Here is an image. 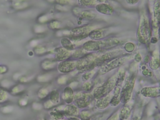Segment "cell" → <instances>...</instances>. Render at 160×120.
<instances>
[{
  "instance_id": "cell-1",
  "label": "cell",
  "mask_w": 160,
  "mask_h": 120,
  "mask_svg": "<svg viewBox=\"0 0 160 120\" xmlns=\"http://www.w3.org/2000/svg\"><path fill=\"white\" fill-rule=\"evenodd\" d=\"M119 40L116 38H109L105 40H92L86 42L82 46L83 49L87 51H102L117 46Z\"/></svg>"
},
{
  "instance_id": "cell-2",
  "label": "cell",
  "mask_w": 160,
  "mask_h": 120,
  "mask_svg": "<svg viewBox=\"0 0 160 120\" xmlns=\"http://www.w3.org/2000/svg\"><path fill=\"white\" fill-rule=\"evenodd\" d=\"M117 81V73L109 78L102 84L96 87L92 92L93 98L99 99L109 94L114 88Z\"/></svg>"
},
{
  "instance_id": "cell-3",
  "label": "cell",
  "mask_w": 160,
  "mask_h": 120,
  "mask_svg": "<svg viewBox=\"0 0 160 120\" xmlns=\"http://www.w3.org/2000/svg\"><path fill=\"white\" fill-rule=\"evenodd\" d=\"M151 36V29L148 16L146 14L141 16L140 23L137 32V37L140 42L147 44L150 40Z\"/></svg>"
},
{
  "instance_id": "cell-4",
  "label": "cell",
  "mask_w": 160,
  "mask_h": 120,
  "mask_svg": "<svg viewBox=\"0 0 160 120\" xmlns=\"http://www.w3.org/2000/svg\"><path fill=\"white\" fill-rule=\"evenodd\" d=\"M135 79L136 75L134 73H131L125 79L124 84L121 91L120 102L124 104L129 102L132 96Z\"/></svg>"
},
{
  "instance_id": "cell-5",
  "label": "cell",
  "mask_w": 160,
  "mask_h": 120,
  "mask_svg": "<svg viewBox=\"0 0 160 120\" xmlns=\"http://www.w3.org/2000/svg\"><path fill=\"white\" fill-rule=\"evenodd\" d=\"M99 54V53H92L84 56L76 62V68L82 72L92 71L95 68V59Z\"/></svg>"
},
{
  "instance_id": "cell-6",
  "label": "cell",
  "mask_w": 160,
  "mask_h": 120,
  "mask_svg": "<svg viewBox=\"0 0 160 120\" xmlns=\"http://www.w3.org/2000/svg\"><path fill=\"white\" fill-rule=\"evenodd\" d=\"M127 59V57H121V58H116L113 59H111L107 62L103 64L100 68L99 74H105L112 69H114L122 64Z\"/></svg>"
},
{
  "instance_id": "cell-7",
  "label": "cell",
  "mask_w": 160,
  "mask_h": 120,
  "mask_svg": "<svg viewBox=\"0 0 160 120\" xmlns=\"http://www.w3.org/2000/svg\"><path fill=\"white\" fill-rule=\"evenodd\" d=\"M93 99L92 94L86 92H79L74 96V100L76 106L79 108H84L88 107Z\"/></svg>"
},
{
  "instance_id": "cell-8",
  "label": "cell",
  "mask_w": 160,
  "mask_h": 120,
  "mask_svg": "<svg viewBox=\"0 0 160 120\" xmlns=\"http://www.w3.org/2000/svg\"><path fill=\"white\" fill-rule=\"evenodd\" d=\"M91 31L90 26H88L74 28L71 32V39L72 41H80L88 36Z\"/></svg>"
},
{
  "instance_id": "cell-9",
  "label": "cell",
  "mask_w": 160,
  "mask_h": 120,
  "mask_svg": "<svg viewBox=\"0 0 160 120\" xmlns=\"http://www.w3.org/2000/svg\"><path fill=\"white\" fill-rule=\"evenodd\" d=\"M152 25L156 28L160 25V0H156L153 8Z\"/></svg>"
},
{
  "instance_id": "cell-10",
  "label": "cell",
  "mask_w": 160,
  "mask_h": 120,
  "mask_svg": "<svg viewBox=\"0 0 160 120\" xmlns=\"http://www.w3.org/2000/svg\"><path fill=\"white\" fill-rule=\"evenodd\" d=\"M141 94L146 97H157L158 96H160V86L145 87L142 89Z\"/></svg>"
},
{
  "instance_id": "cell-11",
  "label": "cell",
  "mask_w": 160,
  "mask_h": 120,
  "mask_svg": "<svg viewBox=\"0 0 160 120\" xmlns=\"http://www.w3.org/2000/svg\"><path fill=\"white\" fill-rule=\"evenodd\" d=\"M95 9L98 12L105 15H112L114 12V8L108 3H98Z\"/></svg>"
},
{
  "instance_id": "cell-12",
  "label": "cell",
  "mask_w": 160,
  "mask_h": 120,
  "mask_svg": "<svg viewBox=\"0 0 160 120\" xmlns=\"http://www.w3.org/2000/svg\"><path fill=\"white\" fill-rule=\"evenodd\" d=\"M76 62L72 61H65L61 62L58 66V69L61 72H68L76 68Z\"/></svg>"
},
{
  "instance_id": "cell-13",
  "label": "cell",
  "mask_w": 160,
  "mask_h": 120,
  "mask_svg": "<svg viewBox=\"0 0 160 120\" xmlns=\"http://www.w3.org/2000/svg\"><path fill=\"white\" fill-rule=\"evenodd\" d=\"M114 89V90L113 95L112 96L109 104L112 106L115 107V106H117L120 102V94L121 91V86L116 85Z\"/></svg>"
},
{
  "instance_id": "cell-14",
  "label": "cell",
  "mask_w": 160,
  "mask_h": 120,
  "mask_svg": "<svg viewBox=\"0 0 160 120\" xmlns=\"http://www.w3.org/2000/svg\"><path fill=\"white\" fill-rule=\"evenodd\" d=\"M131 104L129 103H126L125 105L121 108L119 111V120H127L131 114Z\"/></svg>"
},
{
  "instance_id": "cell-15",
  "label": "cell",
  "mask_w": 160,
  "mask_h": 120,
  "mask_svg": "<svg viewBox=\"0 0 160 120\" xmlns=\"http://www.w3.org/2000/svg\"><path fill=\"white\" fill-rule=\"evenodd\" d=\"M111 98H112V96L109 93L106 96L102 97L99 99H97V101L96 103V107L98 108L99 109H104L107 108L110 103Z\"/></svg>"
},
{
  "instance_id": "cell-16",
  "label": "cell",
  "mask_w": 160,
  "mask_h": 120,
  "mask_svg": "<svg viewBox=\"0 0 160 120\" xmlns=\"http://www.w3.org/2000/svg\"><path fill=\"white\" fill-rule=\"evenodd\" d=\"M63 112L64 115L68 116H76L79 114V110L77 106L72 104H69L66 106L63 109Z\"/></svg>"
},
{
  "instance_id": "cell-17",
  "label": "cell",
  "mask_w": 160,
  "mask_h": 120,
  "mask_svg": "<svg viewBox=\"0 0 160 120\" xmlns=\"http://www.w3.org/2000/svg\"><path fill=\"white\" fill-rule=\"evenodd\" d=\"M88 36L91 39L97 40V39L102 38L106 35H105V32H104V29H94V30L91 31L89 32Z\"/></svg>"
},
{
  "instance_id": "cell-18",
  "label": "cell",
  "mask_w": 160,
  "mask_h": 120,
  "mask_svg": "<svg viewBox=\"0 0 160 120\" xmlns=\"http://www.w3.org/2000/svg\"><path fill=\"white\" fill-rule=\"evenodd\" d=\"M160 66V58L159 54L157 51H154L153 52L152 56L150 61V67L151 69H156Z\"/></svg>"
},
{
  "instance_id": "cell-19",
  "label": "cell",
  "mask_w": 160,
  "mask_h": 120,
  "mask_svg": "<svg viewBox=\"0 0 160 120\" xmlns=\"http://www.w3.org/2000/svg\"><path fill=\"white\" fill-rule=\"evenodd\" d=\"M63 98L67 103H71L74 100L73 91L70 87H66L63 93Z\"/></svg>"
},
{
  "instance_id": "cell-20",
  "label": "cell",
  "mask_w": 160,
  "mask_h": 120,
  "mask_svg": "<svg viewBox=\"0 0 160 120\" xmlns=\"http://www.w3.org/2000/svg\"><path fill=\"white\" fill-rule=\"evenodd\" d=\"M70 56V52L69 51L63 49V48H60L57 52L56 54V59L59 61H62L68 59Z\"/></svg>"
},
{
  "instance_id": "cell-21",
  "label": "cell",
  "mask_w": 160,
  "mask_h": 120,
  "mask_svg": "<svg viewBox=\"0 0 160 120\" xmlns=\"http://www.w3.org/2000/svg\"><path fill=\"white\" fill-rule=\"evenodd\" d=\"M61 44L62 46L64 48V49L68 51H71L74 49L73 44L72 43L71 40H69L68 38H62L61 39Z\"/></svg>"
},
{
  "instance_id": "cell-22",
  "label": "cell",
  "mask_w": 160,
  "mask_h": 120,
  "mask_svg": "<svg viewBox=\"0 0 160 120\" xmlns=\"http://www.w3.org/2000/svg\"><path fill=\"white\" fill-rule=\"evenodd\" d=\"M78 4L82 6H96L98 2L94 0H78Z\"/></svg>"
},
{
  "instance_id": "cell-23",
  "label": "cell",
  "mask_w": 160,
  "mask_h": 120,
  "mask_svg": "<svg viewBox=\"0 0 160 120\" xmlns=\"http://www.w3.org/2000/svg\"><path fill=\"white\" fill-rule=\"evenodd\" d=\"M80 16L82 18H84V19H93L95 16H96V14L91 12H89V11H82L80 13Z\"/></svg>"
},
{
  "instance_id": "cell-24",
  "label": "cell",
  "mask_w": 160,
  "mask_h": 120,
  "mask_svg": "<svg viewBox=\"0 0 160 120\" xmlns=\"http://www.w3.org/2000/svg\"><path fill=\"white\" fill-rule=\"evenodd\" d=\"M52 116L54 118V119H56V120H61L63 117H64V112L63 111H59V110H56V111H53L52 112Z\"/></svg>"
},
{
  "instance_id": "cell-25",
  "label": "cell",
  "mask_w": 160,
  "mask_h": 120,
  "mask_svg": "<svg viewBox=\"0 0 160 120\" xmlns=\"http://www.w3.org/2000/svg\"><path fill=\"white\" fill-rule=\"evenodd\" d=\"M50 98L52 102H53L54 103H58L59 102V99L58 92L57 91H53L51 94Z\"/></svg>"
},
{
  "instance_id": "cell-26",
  "label": "cell",
  "mask_w": 160,
  "mask_h": 120,
  "mask_svg": "<svg viewBox=\"0 0 160 120\" xmlns=\"http://www.w3.org/2000/svg\"><path fill=\"white\" fill-rule=\"evenodd\" d=\"M92 86H93V85H92V82L89 81H88L84 83L82 88L83 91H84L85 92H88L92 89Z\"/></svg>"
},
{
  "instance_id": "cell-27",
  "label": "cell",
  "mask_w": 160,
  "mask_h": 120,
  "mask_svg": "<svg viewBox=\"0 0 160 120\" xmlns=\"http://www.w3.org/2000/svg\"><path fill=\"white\" fill-rule=\"evenodd\" d=\"M91 114L88 111H83L80 113L81 120H87L90 119Z\"/></svg>"
},
{
  "instance_id": "cell-28",
  "label": "cell",
  "mask_w": 160,
  "mask_h": 120,
  "mask_svg": "<svg viewBox=\"0 0 160 120\" xmlns=\"http://www.w3.org/2000/svg\"><path fill=\"white\" fill-rule=\"evenodd\" d=\"M92 76V71H87L82 76V81H89L91 77Z\"/></svg>"
},
{
  "instance_id": "cell-29",
  "label": "cell",
  "mask_w": 160,
  "mask_h": 120,
  "mask_svg": "<svg viewBox=\"0 0 160 120\" xmlns=\"http://www.w3.org/2000/svg\"><path fill=\"white\" fill-rule=\"evenodd\" d=\"M124 49L128 52H131L132 51H133V50L134 49V45L131 43V42H128L127 43L125 46H124Z\"/></svg>"
},
{
  "instance_id": "cell-30",
  "label": "cell",
  "mask_w": 160,
  "mask_h": 120,
  "mask_svg": "<svg viewBox=\"0 0 160 120\" xmlns=\"http://www.w3.org/2000/svg\"><path fill=\"white\" fill-rule=\"evenodd\" d=\"M142 73L144 76H151L152 75V72L149 70L148 69L146 68V67H144L143 69H142Z\"/></svg>"
},
{
  "instance_id": "cell-31",
  "label": "cell",
  "mask_w": 160,
  "mask_h": 120,
  "mask_svg": "<svg viewBox=\"0 0 160 120\" xmlns=\"http://www.w3.org/2000/svg\"><path fill=\"white\" fill-rule=\"evenodd\" d=\"M107 120H119V115L118 113H115L113 115L111 116Z\"/></svg>"
},
{
  "instance_id": "cell-32",
  "label": "cell",
  "mask_w": 160,
  "mask_h": 120,
  "mask_svg": "<svg viewBox=\"0 0 160 120\" xmlns=\"http://www.w3.org/2000/svg\"><path fill=\"white\" fill-rule=\"evenodd\" d=\"M6 92L2 89H0V99L2 100L6 98Z\"/></svg>"
},
{
  "instance_id": "cell-33",
  "label": "cell",
  "mask_w": 160,
  "mask_h": 120,
  "mask_svg": "<svg viewBox=\"0 0 160 120\" xmlns=\"http://www.w3.org/2000/svg\"><path fill=\"white\" fill-rule=\"evenodd\" d=\"M126 1L129 4L134 5V4H136L139 1V0H126Z\"/></svg>"
},
{
  "instance_id": "cell-34",
  "label": "cell",
  "mask_w": 160,
  "mask_h": 120,
  "mask_svg": "<svg viewBox=\"0 0 160 120\" xmlns=\"http://www.w3.org/2000/svg\"><path fill=\"white\" fill-rule=\"evenodd\" d=\"M134 59H135V60H136V61L139 62V61H140L141 60V56H140L139 54H136V55L135 56Z\"/></svg>"
},
{
  "instance_id": "cell-35",
  "label": "cell",
  "mask_w": 160,
  "mask_h": 120,
  "mask_svg": "<svg viewBox=\"0 0 160 120\" xmlns=\"http://www.w3.org/2000/svg\"><path fill=\"white\" fill-rule=\"evenodd\" d=\"M94 1H96L98 2V3H106L107 2L109 1V0H94Z\"/></svg>"
},
{
  "instance_id": "cell-36",
  "label": "cell",
  "mask_w": 160,
  "mask_h": 120,
  "mask_svg": "<svg viewBox=\"0 0 160 120\" xmlns=\"http://www.w3.org/2000/svg\"><path fill=\"white\" fill-rule=\"evenodd\" d=\"M68 120H81V119H79L78 118H76L75 116H72Z\"/></svg>"
},
{
  "instance_id": "cell-37",
  "label": "cell",
  "mask_w": 160,
  "mask_h": 120,
  "mask_svg": "<svg viewBox=\"0 0 160 120\" xmlns=\"http://www.w3.org/2000/svg\"><path fill=\"white\" fill-rule=\"evenodd\" d=\"M132 120H140V119H139V117L136 116V117H134Z\"/></svg>"
},
{
  "instance_id": "cell-38",
  "label": "cell",
  "mask_w": 160,
  "mask_h": 120,
  "mask_svg": "<svg viewBox=\"0 0 160 120\" xmlns=\"http://www.w3.org/2000/svg\"><path fill=\"white\" fill-rule=\"evenodd\" d=\"M159 38H160V25H159Z\"/></svg>"
},
{
  "instance_id": "cell-39",
  "label": "cell",
  "mask_w": 160,
  "mask_h": 120,
  "mask_svg": "<svg viewBox=\"0 0 160 120\" xmlns=\"http://www.w3.org/2000/svg\"><path fill=\"white\" fill-rule=\"evenodd\" d=\"M87 120H91V119H87Z\"/></svg>"
},
{
  "instance_id": "cell-40",
  "label": "cell",
  "mask_w": 160,
  "mask_h": 120,
  "mask_svg": "<svg viewBox=\"0 0 160 120\" xmlns=\"http://www.w3.org/2000/svg\"><path fill=\"white\" fill-rule=\"evenodd\" d=\"M42 120H44V119H42Z\"/></svg>"
}]
</instances>
